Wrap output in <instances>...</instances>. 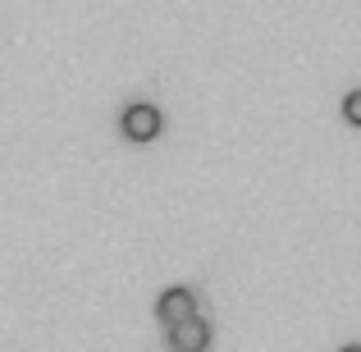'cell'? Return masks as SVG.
<instances>
[{"instance_id":"1","label":"cell","mask_w":361,"mask_h":352,"mask_svg":"<svg viewBox=\"0 0 361 352\" xmlns=\"http://www.w3.org/2000/svg\"><path fill=\"white\" fill-rule=\"evenodd\" d=\"M169 344H174V352H206V344H211V325L197 316L178 320V325H169Z\"/></svg>"},{"instance_id":"3","label":"cell","mask_w":361,"mask_h":352,"mask_svg":"<svg viewBox=\"0 0 361 352\" xmlns=\"http://www.w3.org/2000/svg\"><path fill=\"white\" fill-rule=\"evenodd\" d=\"M156 316L165 320V325H178V320L197 316V298H192L188 289H169V293H160V302H156Z\"/></svg>"},{"instance_id":"2","label":"cell","mask_w":361,"mask_h":352,"mask_svg":"<svg viewBox=\"0 0 361 352\" xmlns=\"http://www.w3.org/2000/svg\"><path fill=\"white\" fill-rule=\"evenodd\" d=\"M123 133H128L133 142L160 138V110L156 106H128V110H123Z\"/></svg>"},{"instance_id":"5","label":"cell","mask_w":361,"mask_h":352,"mask_svg":"<svg viewBox=\"0 0 361 352\" xmlns=\"http://www.w3.org/2000/svg\"><path fill=\"white\" fill-rule=\"evenodd\" d=\"M343 352H361V344H348V348H343Z\"/></svg>"},{"instance_id":"4","label":"cell","mask_w":361,"mask_h":352,"mask_svg":"<svg viewBox=\"0 0 361 352\" xmlns=\"http://www.w3.org/2000/svg\"><path fill=\"white\" fill-rule=\"evenodd\" d=\"M343 119H348V123H357V128H361V87H357V92H348V97H343Z\"/></svg>"}]
</instances>
